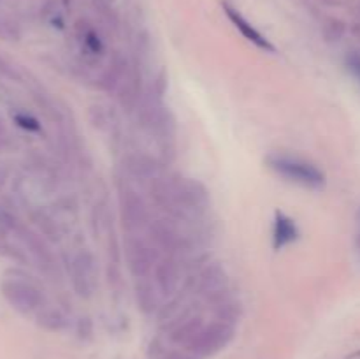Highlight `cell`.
Returning a JSON list of instances; mask_svg holds the SVG:
<instances>
[{"instance_id": "obj_1", "label": "cell", "mask_w": 360, "mask_h": 359, "mask_svg": "<svg viewBox=\"0 0 360 359\" xmlns=\"http://www.w3.org/2000/svg\"><path fill=\"white\" fill-rule=\"evenodd\" d=\"M267 168L273 169L278 176L295 185L306 187V189H322L326 185V175L313 162L304 160L301 157H292L287 153H271L266 158Z\"/></svg>"}, {"instance_id": "obj_2", "label": "cell", "mask_w": 360, "mask_h": 359, "mask_svg": "<svg viewBox=\"0 0 360 359\" xmlns=\"http://www.w3.org/2000/svg\"><path fill=\"white\" fill-rule=\"evenodd\" d=\"M2 294L18 312L41 313L44 306L42 291L23 273L11 271L2 280Z\"/></svg>"}, {"instance_id": "obj_3", "label": "cell", "mask_w": 360, "mask_h": 359, "mask_svg": "<svg viewBox=\"0 0 360 359\" xmlns=\"http://www.w3.org/2000/svg\"><path fill=\"white\" fill-rule=\"evenodd\" d=\"M232 336H234V324L231 320L220 319L210 326H202L188 348L200 358H207L224 348Z\"/></svg>"}, {"instance_id": "obj_4", "label": "cell", "mask_w": 360, "mask_h": 359, "mask_svg": "<svg viewBox=\"0 0 360 359\" xmlns=\"http://www.w3.org/2000/svg\"><path fill=\"white\" fill-rule=\"evenodd\" d=\"M125 253L130 271L136 278H146V275H150L153 267L157 266V257H155L153 248L134 234H130V238L127 239Z\"/></svg>"}, {"instance_id": "obj_5", "label": "cell", "mask_w": 360, "mask_h": 359, "mask_svg": "<svg viewBox=\"0 0 360 359\" xmlns=\"http://www.w3.org/2000/svg\"><path fill=\"white\" fill-rule=\"evenodd\" d=\"M72 284L79 296L94 294L97 287V270H95V259L88 250H81L76 253L72 260Z\"/></svg>"}, {"instance_id": "obj_6", "label": "cell", "mask_w": 360, "mask_h": 359, "mask_svg": "<svg viewBox=\"0 0 360 359\" xmlns=\"http://www.w3.org/2000/svg\"><path fill=\"white\" fill-rule=\"evenodd\" d=\"M122 218L129 232L139 231L148 224V206L136 190H122Z\"/></svg>"}, {"instance_id": "obj_7", "label": "cell", "mask_w": 360, "mask_h": 359, "mask_svg": "<svg viewBox=\"0 0 360 359\" xmlns=\"http://www.w3.org/2000/svg\"><path fill=\"white\" fill-rule=\"evenodd\" d=\"M225 284H227V277H225V271L218 264L207 266L197 278V289H199L200 294L206 296L207 299L214 303L224 301Z\"/></svg>"}, {"instance_id": "obj_8", "label": "cell", "mask_w": 360, "mask_h": 359, "mask_svg": "<svg viewBox=\"0 0 360 359\" xmlns=\"http://www.w3.org/2000/svg\"><path fill=\"white\" fill-rule=\"evenodd\" d=\"M221 9L225 11V14H227L229 20L232 21V25H234V27L241 32L243 37L248 39L250 42H253L257 48L264 49V51H269V53L276 51V49H274V46L269 42V39L264 37V35L260 34V32L257 30V28L253 27V25L250 23L245 16H243V14L239 13V11L236 9L231 2H221Z\"/></svg>"}, {"instance_id": "obj_9", "label": "cell", "mask_w": 360, "mask_h": 359, "mask_svg": "<svg viewBox=\"0 0 360 359\" xmlns=\"http://www.w3.org/2000/svg\"><path fill=\"white\" fill-rule=\"evenodd\" d=\"M155 287L162 296L174 294L179 285L181 271H179L178 263L174 259H162L155 266Z\"/></svg>"}, {"instance_id": "obj_10", "label": "cell", "mask_w": 360, "mask_h": 359, "mask_svg": "<svg viewBox=\"0 0 360 359\" xmlns=\"http://www.w3.org/2000/svg\"><path fill=\"white\" fill-rule=\"evenodd\" d=\"M299 238V229L295 222L285 213L276 211L274 215V227H273V245L276 250H281L283 246L290 245Z\"/></svg>"}, {"instance_id": "obj_11", "label": "cell", "mask_w": 360, "mask_h": 359, "mask_svg": "<svg viewBox=\"0 0 360 359\" xmlns=\"http://www.w3.org/2000/svg\"><path fill=\"white\" fill-rule=\"evenodd\" d=\"M127 171L132 176L141 180H155L158 178V165L153 158L146 155H132L127 158Z\"/></svg>"}, {"instance_id": "obj_12", "label": "cell", "mask_w": 360, "mask_h": 359, "mask_svg": "<svg viewBox=\"0 0 360 359\" xmlns=\"http://www.w3.org/2000/svg\"><path fill=\"white\" fill-rule=\"evenodd\" d=\"M0 37L7 41L20 37V23L9 0H0Z\"/></svg>"}, {"instance_id": "obj_13", "label": "cell", "mask_w": 360, "mask_h": 359, "mask_svg": "<svg viewBox=\"0 0 360 359\" xmlns=\"http://www.w3.org/2000/svg\"><path fill=\"white\" fill-rule=\"evenodd\" d=\"M139 284L136 287V294H137V303L141 305V308L144 312H153L155 306H157V287H155L151 282H148L146 278H139Z\"/></svg>"}, {"instance_id": "obj_14", "label": "cell", "mask_w": 360, "mask_h": 359, "mask_svg": "<svg viewBox=\"0 0 360 359\" xmlns=\"http://www.w3.org/2000/svg\"><path fill=\"white\" fill-rule=\"evenodd\" d=\"M81 41H83L84 48H86L90 53H94V55H97V53L102 51V42L94 28L90 27L84 28L83 34H81Z\"/></svg>"}, {"instance_id": "obj_15", "label": "cell", "mask_w": 360, "mask_h": 359, "mask_svg": "<svg viewBox=\"0 0 360 359\" xmlns=\"http://www.w3.org/2000/svg\"><path fill=\"white\" fill-rule=\"evenodd\" d=\"M16 123L20 127H23V129L32 130V132H34V130L41 129V125H39L37 120H35L34 116H30V115H25V113H21V115H16Z\"/></svg>"}, {"instance_id": "obj_16", "label": "cell", "mask_w": 360, "mask_h": 359, "mask_svg": "<svg viewBox=\"0 0 360 359\" xmlns=\"http://www.w3.org/2000/svg\"><path fill=\"white\" fill-rule=\"evenodd\" d=\"M347 65L350 69V73L360 81V53L354 51L347 56Z\"/></svg>"}, {"instance_id": "obj_17", "label": "cell", "mask_w": 360, "mask_h": 359, "mask_svg": "<svg viewBox=\"0 0 360 359\" xmlns=\"http://www.w3.org/2000/svg\"><path fill=\"white\" fill-rule=\"evenodd\" d=\"M355 246H357V250H359V253H360V232H359L357 239H355Z\"/></svg>"}, {"instance_id": "obj_18", "label": "cell", "mask_w": 360, "mask_h": 359, "mask_svg": "<svg viewBox=\"0 0 360 359\" xmlns=\"http://www.w3.org/2000/svg\"><path fill=\"white\" fill-rule=\"evenodd\" d=\"M357 218L360 220V210H359V213H357Z\"/></svg>"}]
</instances>
